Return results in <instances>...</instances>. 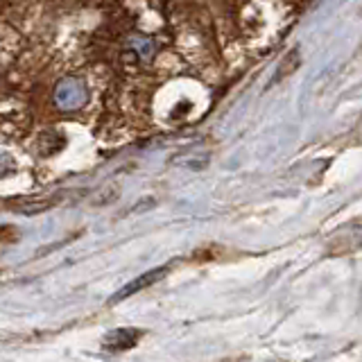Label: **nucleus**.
Here are the masks:
<instances>
[{"label":"nucleus","mask_w":362,"mask_h":362,"mask_svg":"<svg viewBox=\"0 0 362 362\" xmlns=\"http://www.w3.org/2000/svg\"><path fill=\"white\" fill-rule=\"evenodd\" d=\"M141 335L143 333L136 331V328H116V331H111L105 339H102V346L107 351H124V349L136 346Z\"/></svg>","instance_id":"f03ea898"},{"label":"nucleus","mask_w":362,"mask_h":362,"mask_svg":"<svg viewBox=\"0 0 362 362\" xmlns=\"http://www.w3.org/2000/svg\"><path fill=\"white\" fill-rule=\"evenodd\" d=\"M165 274H168V265H163V267H154V269H150V272H145V274H141L139 279H134L132 283H127V286L120 288L116 294H113V297H111V303H118V301H122V299L132 297V294H136V292H141V290H145V288L154 286V283H156V281H161Z\"/></svg>","instance_id":"f257e3e1"}]
</instances>
